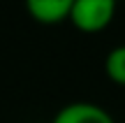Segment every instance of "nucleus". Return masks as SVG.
<instances>
[{"label":"nucleus","instance_id":"f257e3e1","mask_svg":"<svg viewBox=\"0 0 125 123\" xmlns=\"http://www.w3.org/2000/svg\"><path fill=\"white\" fill-rule=\"evenodd\" d=\"M116 16V0H74L70 21L81 33H100Z\"/></svg>","mask_w":125,"mask_h":123},{"label":"nucleus","instance_id":"f03ea898","mask_svg":"<svg viewBox=\"0 0 125 123\" xmlns=\"http://www.w3.org/2000/svg\"><path fill=\"white\" fill-rule=\"evenodd\" d=\"M53 123H116L107 109L93 102H70L53 116Z\"/></svg>","mask_w":125,"mask_h":123},{"label":"nucleus","instance_id":"7ed1b4c3","mask_svg":"<svg viewBox=\"0 0 125 123\" xmlns=\"http://www.w3.org/2000/svg\"><path fill=\"white\" fill-rule=\"evenodd\" d=\"M74 0H26V9L37 23H60L70 19Z\"/></svg>","mask_w":125,"mask_h":123},{"label":"nucleus","instance_id":"20e7f679","mask_svg":"<svg viewBox=\"0 0 125 123\" xmlns=\"http://www.w3.org/2000/svg\"><path fill=\"white\" fill-rule=\"evenodd\" d=\"M104 72L118 86H125V44L116 46L104 58Z\"/></svg>","mask_w":125,"mask_h":123}]
</instances>
